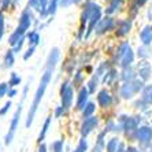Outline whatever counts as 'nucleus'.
<instances>
[{"label": "nucleus", "instance_id": "obj_1", "mask_svg": "<svg viewBox=\"0 0 152 152\" xmlns=\"http://www.w3.org/2000/svg\"><path fill=\"white\" fill-rule=\"evenodd\" d=\"M59 55L60 53H59V50H58V48H53V50L50 52V56H48V60H47V69L41 77L39 88H37V91H36V93H34V99H33V103H32V106H30V110H29V114H28V118H26V127H29L32 125L33 118H34L36 111H37V107H39V104L41 103L42 96L45 93V89L51 81L53 67H55V64H56L58 59H59Z\"/></svg>", "mask_w": 152, "mask_h": 152}, {"label": "nucleus", "instance_id": "obj_2", "mask_svg": "<svg viewBox=\"0 0 152 152\" xmlns=\"http://www.w3.org/2000/svg\"><path fill=\"white\" fill-rule=\"evenodd\" d=\"M26 93H28V86H26L25 91H23L22 102L19 103V106H18L17 111H15L14 117H12V119H11V124H10V127H8V132H7V134H6V138H4V142H6L7 145L12 141V138H14V136H15V132H17V129H18V125H19V118H21V113H22V103H23V99H25Z\"/></svg>", "mask_w": 152, "mask_h": 152}, {"label": "nucleus", "instance_id": "obj_3", "mask_svg": "<svg viewBox=\"0 0 152 152\" xmlns=\"http://www.w3.org/2000/svg\"><path fill=\"white\" fill-rule=\"evenodd\" d=\"M141 89H142V82L137 81V80H133V81H130V82H126V84L122 86L121 95H122L124 99H130V97H133V95L140 92Z\"/></svg>", "mask_w": 152, "mask_h": 152}, {"label": "nucleus", "instance_id": "obj_4", "mask_svg": "<svg viewBox=\"0 0 152 152\" xmlns=\"http://www.w3.org/2000/svg\"><path fill=\"white\" fill-rule=\"evenodd\" d=\"M71 102H73V89L69 86L67 82H64L62 86V107H63V110L70 108Z\"/></svg>", "mask_w": 152, "mask_h": 152}, {"label": "nucleus", "instance_id": "obj_5", "mask_svg": "<svg viewBox=\"0 0 152 152\" xmlns=\"http://www.w3.org/2000/svg\"><path fill=\"white\" fill-rule=\"evenodd\" d=\"M97 118L96 117H89V118H86V119L84 121V124H82V126H81V134L84 136H88L91 132L95 129L96 126H97Z\"/></svg>", "mask_w": 152, "mask_h": 152}, {"label": "nucleus", "instance_id": "obj_6", "mask_svg": "<svg viewBox=\"0 0 152 152\" xmlns=\"http://www.w3.org/2000/svg\"><path fill=\"white\" fill-rule=\"evenodd\" d=\"M137 136H138V140L141 142H149L151 141V138H152V130L149 129V127H147V126H144V127H140L138 129V133H137Z\"/></svg>", "mask_w": 152, "mask_h": 152}, {"label": "nucleus", "instance_id": "obj_7", "mask_svg": "<svg viewBox=\"0 0 152 152\" xmlns=\"http://www.w3.org/2000/svg\"><path fill=\"white\" fill-rule=\"evenodd\" d=\"M88 95L89 91L86 88H82L80 91V95H78V102H77V108L78 110H84L85 106H86V100H88Z\"/></svg>", "mask_w": 152, "mask_h": 152}, {"label": "nucleus", "instance_id": "obj_8", "mask_svg": "<svg viewBox=\"0 0 152 152\" xmlns=\"http://www.w3.org/2000/svg\"><path fill=\"white\" fill-rule=\"evenodd\" d=\"M29 26H30V15H29L28 12H23V14H22V17H21V19H19V26H18V30L25 34V32L29 29Z\"/></svg>", "mask_w": 152, "mask_h": 152}, {"label": "nucleus", "instance_id": "obj_9", "mask_svg": "<svg viewBox=\"0 0 152 152\" xmlns=\"http://www.w3.org/2000/svg\"><path fill=\"white\" fill-rule=\"evenodd\" d=\"M97 102H99V104L102 107H108L113 103V99H111L110 93L107 92V91H102L99 93V96H97Z\"/></svg>", "mask_w": 152, "mask_h": 152}, {"label": "nucleus", "instance_id": "obj_10", "mask_svg": "<svg viewBox=\"0 0 152 152\" xmlns=\"http://www.w3.org/2000/svg\"><path fill=\"white\" fill-rule=\"evenodd\" d=\"M140 39H141L142 44L144 45H149L152 42V29L151 28H144V30H142L141 33H140Z\"/></svg>", "mask_w": 152, "mask_h": 152}, {"label": "nucleus", "instance_id": "obj_11", "mask_svg": "<svg viewBox=\"0 0 152 152\" xmlns=\"http://www.w3.org/2000/svg\"><path fill=\"white\" fill-rule=\"evenodd\" d=\"M3 63H4V67H12L15 63V56H14V51L12 50H8L7 52H6V55H4V60H3Z\"/></svg>", "mask_w": 152, "mask_h": 152}, {"label": "nucleus", "instance_id": "obj_12", "mask_svg": "<svg viewBox=\"0 0 152 152\" xmlns=\"http://www.w3.org/2000/svg\"><path fill=\"white\" fill-rule=\"evenodd\" d=\"M133 59H134V55H133V51L129 48V50L126 51V53L124 55V58H122V60H121V64H122V67L126 69L129 64L133 62Z\"/></svg>", "mask_w": 152, "mask_h": 152}, {"label": "nucleus", "instance_id": "obj_13", "mask_svg": "<svg viewBox=\"0 0 152 152\" xmlns=\"http://www.w3.org/2000/svg\"><path fill=\"white\" fill-rule=\"evenodd\" d=\"M99 17H100V11H99V7L96 8V11L92 14V17H91V25H89V29H88V33H86V36L91 34V32L93 30V28H95L96 22L99 21Z\"/></svg>", "mask_w": 152, "mask_h": 152}, {"label": "nucleus", "instance_id": "obj_14", "mask_svg": "<svg viewBox=\"0 0 152 152\" xmlns=\"http://www.w3.org/2000/svg\"><path fill=\"white\" fill-rule=\"evenodd\" d=\"M137 124H138V119H136V118H126V121H125L126 132H133L137 127Z\"/></svg>", "mask_w": 152, "mask_h": 152}, {"label": "nucleus", "instance_id": "obj_15", "mask_svg": "<svg viewBox=\"0 0 152 152\" xmlns=\"http://www.w3.org/2000/svg\"><path fill=\"white\" fill-rule=\"evenodd\" d=\"M138 71H140V77H141L144 81H145V80H148L149 75H151V67H149L147 63L141 64V66H140V69H138Z\"/></svg>", "mask_w": 152, "mask_h": 152}, {"label": "nucleus", "instance_id": "obj_16", "mask_svg": "<svg viewBox=\"0 0 152 152\" xmlns=\"http://www.w3.org/2000/svg\"><path fill=\"white\" fill-rule=\"evenodd\" d=\"M142 100L145 103H152V85L145 86L142 91Z\"/></svg>", "mask_w": 152, "mask_h": 152}, {"label": "nucleus", "instance_id": "obj_17", "mask_svg": "<svg viewBox=\"0 0 152 152\" xmlns=\"http://www.w3.org/2000/svg\"><path fill=\"white\" fill-rule=\"evenodd\" d=\"M19 84H21V77H19L17 73H11L10 80H8V86H10V88H15V86Z\"/></svg>", "mask_w": 152, "mask_h": 152}, {"label": "nucleus", "instance_id": "obj_18", "mask_svg": "<svg viewBox=\"0 0 152 152\" xmlns=\"http://www.w3.org/2000/svg\"><path fill=\"white\" fill-rule=\"evenodd\" d=\"M121 142L118 141V138H111L110 141H108V144H107V152H117L118 147H119Z\"/></svg>", "mask_w": 152, "mask_h": 152}, {"label": "nucleus", "instance_id": "obj_19", "mask_svg": "<svg viewBox=\"0 0 152 152\" xmlns=\"http://www.w3.org/2000/svg\"><path fill=\"white\" fill-rule=\"evenodd\" d=\"M111 28H113V21H111V19H107V21H104L102 25L97 28V33H99V34H102V33L107 32V30H110Z\"/></svg>", "mask_w": 152, "mask_h": 152}, {"label": "nucleus", "instance_id": "obj_20", "mask_svg": "<svg viewBox=\"0 0 152 152\" xmlns=\"http://www.w3.org/2000/svg\"><path fill=\"white\" fill-rule=\"evenodd\" d=\"M104 133H106V132H103V133L99 134V138H97V142H96L95 148H93V152H103V148H104V140H103Z\"/></svg>", "mask_w": 152, "mask_h": 152}, {"label": "nucleus", "instance_id": "obj_21", "mask_svg": "<svg viewBox=\"0 0 152 152\" xmlns=\"http://www.w3.org/2000/svg\"><path fill=\"white\" fill-rule=\"evenodd\" d=\"M130 22H122L121 23V28H119V30H117V34L118 36H125L129 30H130Z\"/></svg>", "mask_w": 152, "mask_h": 152}, {"label": "nucleus", "instance_id": "obj_22", "mask_svg": "<svg viewBox=\"0 0 152 152\" xmlns=\"http://www.w3.org/2000/svg\"><path fill=\"white\" fill-rule=\"evenodd\" d=\"M122 78H124L125 81H133V78H134V71H133V69H125V71H124V74H122Z\"/></svg>", "mask_w": 152, "mask_h": 152}, {"label": "nucleus", "instance_id": "obj_23", "mask_svg": "<svg viewBox=\"0 0 152 152\" xmlns=\"http://www.w3.org/2000/svg\"><path fill=\"white\" fill-rule=\"evenodd\" d=\"M93 111H95V104L93 103H88L84 108V113H82L84 114V118H89L93 114Z\"/></svg>", "mask_w": 152, "mask_h": 152}, {"label": "nucleus", "instance_id": "obj_24", "mask_svg": "<svg viewBox=\"0 0 152 152\" xmlns=\"http://www.w3.org/2000/svg\"><path fill=\"white\" fill-rule=\"evenodd\" d=\"M50 124H51V117L45 119V124H44V126H42V130H41V133H40V137H39L40 141H41V140H44V137H45L47 130H48V126H50Z\"/></svg>", "mask_w": 152, "mask_h": 152}, {"label": "nucleus", "instance_id": "obj_25", "mask_svg": "<svg viewBox=\"0 0 152 152\" xmlns=\"http://www.w3.org/2000/svg\"><path fill=\"white\" fill-rule=\"evenodd\" d=\"M28 39H29V42H32L33 45H36V44H39V41H40V36L37 32H32V33H29Z\"/></svg>", "mask_w": 152, "mask_h": 152}, {"label": "nucleus", "instance_id": "obj_26", "mask_svg": "<svg viewBox=\"0 0 152 152\" xmlns=\"http://www.w3.org/2000/svg\"><path fill=\"white\" fill-rule=\"evenodd\" d=\"M8 91H10V86H8V84H6V82H0V99L7 95Z\"/></svg>", "mask_w": 152, "mask_h": 152}, {"label": "nucleus", "instance_id": "obj_27", "mask_svg": "<svg viewBox=\"0 0 152 152\" xmlns=\"http://www.w3.org/2000/svg\"><path fill=\"white\" fill-rule=\"evenodd\" d=\"M52 149L53 152H63V141H60V140H58V141L52 142Z\"/></svg>", "mask_w": 152, "mask_h": 152}, {"label": "nucleus", "instance_id": "obj_28", "mask_svg": "<svg viewBox=\"0 0 152 152\" xmlns=\"http://www.w3.org/2000/svg\"><path fill=\"white\" fill-rule=\"evenodd\" d=\"M97 78H99V75H95V77H92V80L89 81V92H95L96 91V86H97Z\"/></svg>", "mask_w": 152, "mask_h": 152}, {"label": "nucleus", "instance_id": "obj_29", "mask_svg": "<svg viewBox=\"0 0 152 152\" xmlns=\"http://www.w3.org/2000/svg\"><path fill=\"white\" fill-rule=\"evenodd\" d=\"M4 32H6V26H4V17H3V14L0 12V41H1V39H3Z\"/></svg>", "mask_w": 152, "mask_h": 152}, {"label": "nucleus", "instance_id": "obj_30", "mask_svg": "<svg viewBox=\"0 0 152 152\" xmlns=\"http://www.w3.org/2000/svg\"><path fill=\"white\" fill-rule=\"evenodd\" d=\"M129 48H130V47L127 45L126 42H125V44H122V47L119 48V52H118V58H122V56H124V55L126 53V51L129 50Z\"/></svg>", "mask_w": 152, "mask_h": 152}, {"label": "nucleus", "instance_id": "obj_31", "mask_svg": "<svg viewBox=\"0 0 152 152\" xmlns=\"http://www.w3.org/2000/svg\"><path fill=\"white\" fill-rule=\"evenodd\" d=\"M23 40H25V39L22 37V39L19 40V41H18L14 47H12V51H14V53H15V52H19V51L22 50V45H23Z\"/></svg>", "mask_w": 152, "mask_h": 152}, {"label": "nucleus", "instance_id": "obj_32", "mask_svg": "<svg viewBox=\"0 0 152 152\" xmlns=\"http://www.w3.org/2000/svg\"><path fill=\"white\" fill-rule=\"evenodd\" d=\"M10 108H11V102H7L3 107H1V108H0V115H6Z\"/></svg>", "mask_w": 152, "mask_h": 152}, {"label": "nucleus", "instance_id": "obj_33", "mask_svg": "<svg viewBox=\"0 0 152 152\" xmlns=\"http://www.w3.org/2000/svg\"><path fill=\"white\" fill-rule=\"evenodd\" d=\"M33 52H34V45L30 47V48H29V50L26 51V53L23 55V59H25V60H26V59H29V56H32Z\"/></svg>", "mask_w": 152, "mask_h": 152}, {"label": "nucleus", "instance_id": "obj_34", "mask_svg": "<svg viewBox=\"0 0 152 152\" xmlns=\"http://www.w3.org/2000/svg\"><path fill=\"white\" fill-rule=\"evenodd\" d=\"M114 77H115V71H114V70L108 71V75H106V78H104V82H110Z\"/></svg>", "mask_w": 152, "mask_h": 152}, {"label": "nucleus", "instance_id": "obj_35", "mask_svg": "<svg viewBox=\"0 0 152 152\" xmlns=\"http://www.w3.org/2000/svg\"><path fill=\"white\" fill-rule=\"evenodd\" d=\"M7 95H8V97H14V96L17 95V91H15L14 88H10V91H8Z\"/></svg>", "mask_w": 152, "mask_h": 152}, {"label": "nucleus", "instance_id": "obj_36", "mask_svg": "<svg viewBox=\"0 0 152 152\" xmlns=\"http://www.w3.org/2000/svg\"><path fill=\"white\" fill-rule=\"evenodd\" d=\"M81 77H82L81 73H77V78H75V81H74V86H77V84L81 81Z\"/></svg>", "mask_w": 152, "mask_h": 152}, {"label": "nucleus", "instance_id": "obj_37", "mask_svg": "<svg viewBox=\"0 0 152 152\" xmlns=\"http://www.w3.org/2000/svg\"><path fill=\"white\" fill-rule=\"evenodd\" d=\"M117 152H126V151H125V145L122 144V142H121V144H119V147H118Z\"/></svg>", "mask_w": 152, "mask_h": 152}, {"label": "nucleus", "instance_id": "obj_38", "mask_svg": "<svg viewBox=\"0 0 152 152\" xmlns=\"http://www.w3.org/2000/svg\"><path fill=\"white\" fill-rule=\"evenodd\" d=\"M39 152H47V147H45V145H44V144H41V147H40Z\"/></svg>", "mask_w": 152, "mask_h": 152}, {"label": "nucleus", "instance_id": "obj_39", "mask_svg": "<svg viewBox=\"0 0 152 152\" xmlns=\"http://www.w3.org/2000/svg\"><path fill=\"white\" fill-rule=\"evenodd\" d=\"M62 111H63V107H59L56 110V117H60V114H62Z\"/></svg>", "mask_w": 152, "mask_h": 152}, {"label": "nucleus", "instance_id": "obj_40", "mask_svg": "<svg viewBox=\"0 0 152 152\" xmlns=\"http://www.w3.org/2000/svg\"><path fill=\"white\" fill-rule=\"evenodd\" d=\"M126 152H138L136 148H133V147H129V148L126 149Z\"/></svg>", "mask_w": 152, "mask_h": 152}, {"label": "nucleus", "instance_id": "obj_41", "mask_svg": "<svg viewBox=\"0 0 152 152\" xmlns=\"http://www.w3.org/2000/svg\"><path fill=\"white\" fill-rule=\"evenodd\" d=\"M74 152H85V151H84V149H82V148H81V147H78V148H77V149H75V151H74Z\"/></svg>", "mask_w": 152, "mask_h": 152}]
</instances>
